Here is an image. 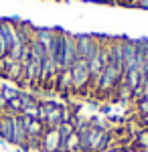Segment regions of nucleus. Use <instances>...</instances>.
<instances>
[{
	"instance_id": "nucleus-22",
	"label": "nucleus",
	"mask_w": 148,
	"mask_h": 152,
	"mask_svg": "<svg viewBox=\"0 0 148 152\" xmlns=\"http://www.w3.org/2000/svg\"><path fill=\"white\" fill-rule=\"evenodd\" d=\"M0 116H2V112H0Z\"/></svg>"
},
{
	"instance_id": "nucleus-19",
	"label": "nucleus",
	"mask_w": 148,
	"mask_h": 152,
	"mask_svg": "<svg viewBox=\"0 0 148 152\" xmlns=\"http://www.w3.org/2000/svg\"><path fill=\"white\" fill-rule=\"evenodd\" d=\"M138 6H140V8H146V10H148V0H140V2H138Z\"/></svg>"
},
{
	"instance_id": "nucleus-4",
	"label": "nucleus",
	"mask_w": 148,
	"mask_h": 152,
	"mask_svg": "<svg viewBox=\"0 0 148 152\" xmlns=\"http://www.w3.org/2000/svg\"><path fill=\"white\" fill-rule=\"evenodd\" d=\"M75 45H77V57L83 61H89L102 47L100 39L93 35H75Z\"/></svg>"
},
{
	"instance_id": "nucleus-20",
	"label": "nucleus",
	"mask_w": 148,
	"mask_h": 152,
	"mask_svg": "<svg viewBox=\"0 0 148 152\" xmlns=\"http://www.w3.org/2000/svg\"><path fill=\"white\" fill-rule=\"evenodd\" d=\"M142 120H144V124H146V126H148V116H144V118H142Z\"/></svg>"
},
{
	"instance_id": "nucleus-6",
	"label": "nucleus",
	"mask_w": 148,
	"mask_h": 152,
	"mask_svg": "<svg viewBox=\"0 0 148 152\" xmlns=\"http://www.w3.org/2000/svg\"><path fill=\"white\" fill-rule=\"evenodd\" d=\"M0 73L10 81H16V83L23 81V65H21V61L12 59L10 55L0 59Z\"/></svg>"
},
{
	"instance_id": "nucleus-5",
	"label": "nucleus",
	"mask_w": 148,
	"mask_h": 152,
	"mask_svg": "<svg viewBox=\"0 0 148 152\" xmlns=\"http://www.w3.org/2000/svg\"><path fill=\"white\" fill-rule=\"evenodd\" d=\"M39 148L43 152H63V136L59 128H45L39 140Z\"/></svg>"
},
{
	"instance_id": "nucleus-15",
	"label": "nucleus",
	"mask_w": 148,
	"mask_h": 152,
	"mask_svg": "<svg viewBox=\"0 0 148 152\" xmlns=\"http://www.w3.org/2000/svg\"><path fill=\"white\" fill-rule=\"evenodd\" d=\"M130 97H132V89H130V87L122 81L120 89H118V99H120V102H124V99H130Z\"/></svg>"
},
{
	"instance_id": "nucleus-13",
	"label": "nucleus",
	"mask_w": 148,
	"mask_h": 152,
	"mask_svg": "<svg viewBox=\"0 0 148 152\" xmlns=\"http://www.w3.org/2000/svg\"><path fill=\"white\" fill-rule=\"evenodd\" d=\"M136 146H138V148H142V150H146V148H148V130H142V132H138V134H136Z\"/></svg>"
},
{
	"instance_id": "nucleus-2",
	"label": "nucleus",
	"mask_w": 148,
	"mask_h": 152,
	"mask_svg": "<svg viewBox=\"0 0 148 152\" xmlns=\"http://www.w3.org/2000/svg\"><path fill=\"white\" fill-rule=\"evenodd\" d=\"M122 77H124V71L114 67V65H106V69L102 71V75L95 79L93 83V87L97 89V91H112L118 83L122 81Z\"/></svg>"
},
{
	"instance_id": "nucleus-3",
	"label": "nucleus",
	"mask_w": 148,
	"mask_h": 152,
	"mask_svg": "<svg viewBox=\"0 0 148 152\" xmlns=\"http://www.w3.org/2000/svg\"><path fill=\"white\" fill-rule=\"evenodd\" d=\"M69 71H71V79H73V91H85L87 85L91 83V73L89 67H87V61L77 59Z\"/></svg>"
},
{
	"instance_id": "nucleus-7",
	"label": "nucleus",
	"mask_w": 148,
	"mask_h": 152,
	"mask_svg": "<svg viewBox=\"0 0 148 152\" xmlns=\"http://www.w3.org/2000/svg\"><path fill=\"white\" fill-rule=\"evenodd\" d=\"M14 122H16V116L14 114H2L0 116V138L6 142V144H12L14 142Z\"/></svg>"
},
{
	"instance_id": "nucleus-9",
	"label": "nucleus",
	"mask_w": 148,
	"mask_h": 152,
	"mask_svg": "<svg viewBox=\"0 0 148 152\" xmlns=\"http://www.w3.org/2000/svg\"><path fill=\"white\" fill-rule=\"evenodd\" d=\"M120 45H122V59H124V73H126L128 69L134 67V59H136V41L122 39Z\"/></svg>"
},
{
	"instance_id": "nucleus-12",
	"label": "nucleus",
	"mask_w": 148,
	"mask_h": 152,
	"mask_svg": "<svg viewBox=\"0 0 148 152\" xmlns=\"http://www.w3.org/2000/svg\"><path fill=\"white\" fill-rule=\"evenodd\" d=\"M63 152H81V144H79V134L73 132L67 138H63Z\"/></svg>"
},
{
	"instance_id": "nucleus-1",
	"label": "nucleus",
	"mask_w": 148,
	"mask_h": 152,
	"mask_svg": "<svg viewBox=\"0 0 148 152\" xmlns=\"http://www.w3.org/2000/svg\"><path fill=\"white\" fill-rule=\"evenodd\" d=\"M39 120L45 124V128H59L63 122L71 120L65 107L53 104V102H41L39 104Z\"/></svg>"
},
{
	"instance_id": "nucleus-16",
	"label": "nucleus",
	"mask_w": 148,
	"mask_h": 152,
	"mask_svg": "<svg viewBox=\"0 0 148 152\" xmlns=\"http://www.w3.org/2000/svg\"><path fill=\"white\" fill-rule=\"evenodd\" d=\"M138 112H140V116H142V118L148 116V95H144V97L138 99Z\"/></svg>"
},
{
	"instance_id": "nucleus-11",
	"label": "nucleus",
	"mask_w": 148,
	"mask_h": 152,
	"mask_svg": "<svg viewBox=\"0 0 148 152\" xmlns=\"http://www.w3.org/2000/svg\"><path fill=\"white\" fill-rule=\"evenodd\" d=\"M55 87H57L59 91H63V94L73 91V79H71V71H69V69L59 71L57 81H55Z\"/></svg>"
},
{
	"instance_id": "nucleus-18",
	"label": "nucleus",
	"mask_w": 148,
	"mask_h": 152,
	"mask_svg": "<svg viewBox=\"0 0 148 152\" xmlns=\"http://www.w3.org/2000/svg\"><path fill=\"white\" fill-rule=\"evenodd\" d=\"M142 75L148 77V57H146V61H144V67H142Z\"/></svg>"
},
{
	"instance_id": "nucleus-21",
	"label": "nucleus",
	"mask_w": 148,
	"mask_h": 152,
	"mask_svg": "<svg viewBox=\"0 0 148 152\" xmlns=\"http://www.w3.org/2000/svg\"><path fill=\"white\" fill-rule=\"evenodd\" d=\"M118 2H122V4H128V2H130V0H118Z\"/></svg>"
},
{
	"instance_id": "nucleus-10",
	"label": "nucleus",
	"mask_w": 148,
	"mask_h": 152,
	"mask_svg": "<svg viewBox=\"0 0 148 152\" xmlns=\"http://www.w3.org/2000/svg\"><path fill=\"white\" fill-rule=\"evenodd\" d=\"M33 39L34 41H39L45 51L49 53L51 47H53V39H55V28H34L33 31Z\"/></svg>"
},
{
	"instance_id": "nucleus-17",
	"label": "nucleus",
	"mask_w": 148,
	"mask_h": 152,
	"mask_svg": "<svg viewBox=\"0 0 148 152\" xmlns=\"http://www.w3.org/2000/svg\"><path fill=\"white\" fill-rule=\"evenodd\" d=\"M8 55V45H6V41H4V35H2V31H0V59L6 57Z\"/></svg>"
},
{
	"instance_id": "nucleus-8",
	"label": "nucleus",
	"mask_w": 148,
	"mask_h": 152,
	"mask_svg": "<svg viewBox=\"0 0 148 152\" xmlns=\"http://www.w3.org/2000/svg\"><path fill=\"white\" fill-rule=\"evenodd\" d=\"M77 45H75V35L65 33V57H63V69H71V65L77 61Z\"/></svg>"
},
{
	"instance_id": "nucleus-14",
	"label": "nucleus",
	"mask_w": 148,
	"mask_h": 152,
	"mask_svg": "<svg viewBox=\"0 0 148 152\" xmlns=\"http://www.w3.org/2000/svg\"><path fill=\"white\" fill-rule=\"evenodd\" d=\"M0 94H2V97H4L6 102H10V99H14V97H18L21 91L14 89V87H6V85H4V87H0Z\"/></svg>"
}]
</instances>
